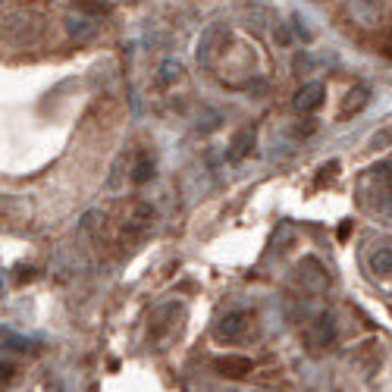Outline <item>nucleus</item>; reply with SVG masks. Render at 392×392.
Returning <instances> with one entry per match:
<instances>
[{"label": "nucleus", "mask_w": 392, "mask_h": 392, "mask_svg": "<svg viewBox=\"0 0 392 392\" xmlns=\"http://www.w3.org/2000/svg\"><path fill=\"white\" fill-rule=\"evenodd\" d=\"M91 6L0 0V229H38L54 210L41 151L79 91L107 82Z\"/></svg>", "instance_id": "nucleus-1"}, {"label": "nucleus", "mask_w": 392, "mask_h": 392, "mask_svg": "<svg viewBox=\"0 0 392 392\" xmlns=\"http://www.w3.org/2000/svg\"><path fill=\"white\" fill-rule=\"evenodd\" d=\"M251 317L245 314V311H232V314H226L220 321V326H217V336L226 339V342H236V339L245 336V330H248Z\"/></svg>", "instance_id": "nucleus-2"}, {"label": "nucleus", "mask_w": 392, "mask_h": 392, "mask_svg": "<svg viewBox=\"0 0 392 392\" xmlns=\"http://www.w3.org/2000/svg\"><path fill=\"white\" fill-rule=\"evenodd\" d=\"M323 98H326L323 85H317V82L301 85V91L295 94V107H299V110H314V107H321Z\"/></svg>", "instance_id": "nucleus-3"}, {"label": "nucleus", "mask_w": 392, "mask_h": 392, "mask_svg": "<svg viewBox=\"0 0 392 392\" xmlns=\"http://www.w3.org/2000/svg\"><path fill=\"white\" fill-rule=\"evenodd\" d=\"M217 370H220V374H226V376H232V380H238V376H248L251 374V361L248 358H238V354H229V358L217 361Z\"/></svg>", "instance_id": "nucleus-4"}, {"label": "nucleus", "mask_w": 392, "mask_h": 392, "mask_svg": "<svg viewBox=\"0 0 392 392\" xmlns=\"http://www.w3.org/2000/svg\"><path fill=\"white\" fill-rule=\"evenodd\" d=\"M367 264H370V270H374L376 277H386V273H392V251H389V248L374 251V254L367 258Z\"/></svg>", "instance_id": "nucleus-5"}, {"label": "nucleus", "mask_w": 392, "mask_h": 392, "mask_svg": "<svg viewBox=\"0 0 392 392\" xmlns=\"http://www.w3.org/2000/svg\"><path fill=\"white\" fill-rule=\"evenodd\" d=\"M367 98H370L367 88H354L352 94H348V104H345V110H342V120H345V116H352V113H358V110H364Z\"/></svg>", "instance_id": "nucleus-6"}]
</instances>
